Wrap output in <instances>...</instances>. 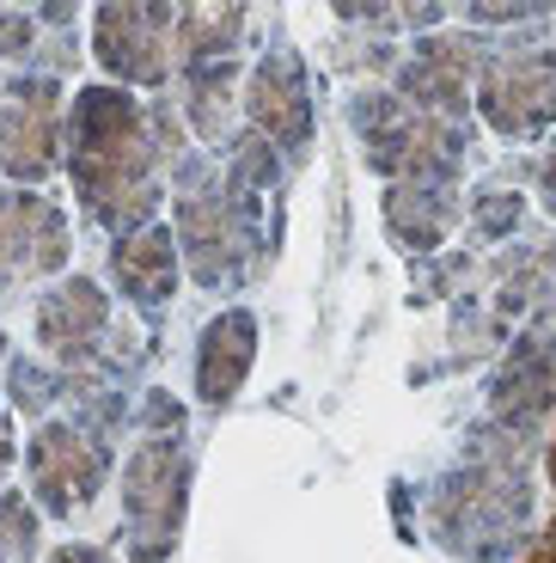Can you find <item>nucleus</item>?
Wrapping results in <instances>:
<instances>
[{"label":"nucleus","mask_w":556,"mask_h":563,"mask_svg":"<svg viewBox=\"0 0 556 563\" xmlns=\"http://www.w3.org/2000/svg\"><path fill=\"white\" fill-rule=\"evenodd\" d=\"M74 178L98 214H141L154 202V141L147 117L123 92H86L74 104Z\"/></svg>","instance_id":"nucleus-1"},{"label":"nucleus","mask_w":556,"mask_h":563,"mask_svg":"<svg viewBox=\"0 0 556 563\" xmlns=\"http://www.w3.org/2000/svg\"><path fill=\"white\" fill-rule=\"evenodd\" d=\"M178 508H184V460L171 441H154L129 465V521H135L141 558L166 551L171 527H178Z\"/></svg>","instance_id":"nucleus-2"},{"label":"nucleus","mask_w":556,"mask_h":563,"mask_svg":"<svg viewBox=\"0 0 556 563\" xmlns=\"http://www.w3.org/2000/svg\"><path fill=\"white\" fill-rule=\"evenodd\" d=\"M483 104H489V123L520 135V129H538L556 117V56H514L489 68L483 86Z\"/></svg>","instance_id":"nucleus-3"},{"label":"nucleus","mask_w":556,"mask_h":563,"mask_svg":"<svg viewBox=\"0 0 556 563\" xmlns=\"http://www.w3.org/2000/svg\"><path fill=\"white\" fill-rule=\"evenodd\" d=\"M166 31H171V7H104L98 13V56L116 74L159 80L166 74Z\"/></svg>","instance_id":"nucleus-4"},{"label":"nucleus","mask_w":556,"mask_h":563,"mask_svg":"<svg viewBox=\"0 0 556 563\" xmlns=\"http://www.w3.org/2000/svg\"><path fill=\"white\" fill-rule=\"evenodd\" d=\"M31 478H37V490L49 508H74V496H86L98 484V453L86 448L80 429L49 422L37 435V448H31Z\"/></svg>","instance_id":"nucleus-5"},{"label":"nucleus","mask_w":556,"mask_h":563,"mask_svg":"<svg viewBox=\"0 0 556 563\" xmlns=\"http://www.w3.org/2000/svg\"><path fill=\"white\" fill-rule=\"evenodd\" d=\"M62 221L49 202H31V197H0V264H62Z\"/></svg>","instance_id":"nucleus-6"},{"label":"nucleus","mask_w":556,"mask_h":563,"mask_svg":"<svg viewBox=\"0 0 556 563\" xmlns=\"http://www.w3.org/2000/svg\"><path fill=\"white\" fill-rule=\"evenodd\" d=\"M98 324H104V300H98V288H92V282H68L62 295L43 300L37 338L49 343L56 355H80L86 343L98 338Z\"/></svg>","instance_id":"nucleus-7"},{"label":"nucleus","mask_w":556,"mask_h":563,"mask_svg":"<svg viewBox=\"0 0 556 563\" xmlns=\"http://www.w3.org/2000/svg\"><path fill=\"white\" fill-rule=\"evenodd\" d=\"M49 154H56L49 111L43 104H7V117H0V166L13 172V178H43Z\"/></svg>","instance_id":"nucleus-8"},{"label":"nucleus","mask_w":556,"mask_h":563,"mask_svg":"<svg viewBox=\"0 0 556 563\" xmlns=\"http://www.w3.org/2000/svg\"><path fill=\"white\" fill-rule=\"evenodd\" d=\"M251 111H257V123L276 129V135H300L307 129V99H300V68H293L288 56L264 62L257 68V80H251Z\"/></svg>","instance_id":"nucleus-9"},{"label":"nucleus","mask_w":556,"mask_h":563,"mask_svg":"<svg viewBox=\"0 0 556 563\" xmlns=\"http://www.w3.org/2000/svg\"><path fill=\"white\" fill-rule=\"evenodd\" d=\"M251 367V319L245 312H226L214 319L209 343H202V398H226Z\"/></svg>","instance_id":"nucleus-10"},{"label":"nucleus","mask_w":556,"mask_h":563,"mask_svg":"<svg viewBox=\"0 0 556 563\" xmlns=\"http://www.w3.org/2000/svg\"><path fill=\"white\" fill-rule=\"evenodd\" d=\"M116 276H123L129 295L141 300H159L171 288V276H178V264H171V240L166 233H135V240H123V252H116Z\"/></svg>","instance_id":"nucleus-11"},{"label":"nucleus","mask_w":556,"mask_h":563,"mask_svg":"<svg viewBox=\"0 0 556 563\" xmlns=\"http://www.w3.org/2000/svg\"><path fill=\"white\" fill-rule=\"evenodd\" d=\"M465 80H471V62H465V43H434V49H422V62L410 68V92L429 104H453L465 99Z\"/></svg>","instance_id":"nucleus-12"},{"label":"nucleus","mask_w":556,"mask_h":563,"mask_svg":"<svg viewBox=\"0 0 556 563\" xmlns=\"http://www.w3.org/2000/svg\"><path fill=\"white\" fill-rule=\"evenodd\" d=\"M238 37V7H190L178 19V49L202 56V49H226Z\"/></svg>","instance_id":"nucleus-13"},{"label":"nucleus","mask_w":556,"mask_h":563,"mask_svg":"<svg viewBox=\"0 0 556 563\" xmlns=\"http://www.w3.org/2000/svg\"><path fill=\"white\" fill-rule=\"evenodd\" d=\"M184 233H190V257H196V276H221V257H226V240H221V209L209 197H196L184 209Z\"/></svg>","instance_id":"nucleus-14"},{"label":"nucleus","mask_w":556,"mask_h":563,"mask_svg":"<svg viewBox=\"0 0 556 563\" xmlns=\"http://www.w3.org/2000/svg\"><path fill=\"white\" fill-rule=\"evenodd\" d=\"M25 527H31V521H25V508H19V503H13V508H0V533L13 539V545H25Z\"/></svg>","instance_id":"nucleus-15"},{"label":"nucleus","mask_w":556,"mask_h":563,"mask_svg":"<svg viewBox=\"0 0 556 563\" xmlns=\"http://www.w3.org/2000/svg\"><path fill=\"white\" fill-rule=\"evenodd\" d=\"M25 19H19V13H0V49H19V43H25Z\"/></svg>","instance_id":"nucleus-16"},{"label":"nucleus","mask_w":556,"mask_h":563,"mask_svg":"<svg viewBox=\"0 0 556 563\" xmlns=\"http://www.w3.org/2000/svg\"><path fill=\"white\" fill-rule=\"evenodd\" d=\"M49 563H104V558H98V551H80V545H74V551H56Z\"/></svg>","instance_id":"nucleus-17"},{"label":"nucleus","mask_w":556,"mask_h":563,"mask_svg":"<svg viewBox=\"0 0 556 563\" xmlns=\"http://www.w3.org/2000/svg\"><path fill=\"white\" fill-rule=\"evenodd\" d=\"M551 472H556V453H551Z\"/></svg>","instance_id":"nucleus-18"}]
</instances>
